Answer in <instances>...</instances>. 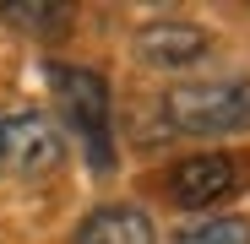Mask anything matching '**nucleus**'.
Returning <instances> with one entry per match:
<instances>
[{"label":"nucleus","instance_id":"6","mask_svg":"<svg viewBox=\"0 0 250 244\" xmlns=\"http://www.w3.org/2000/svg\"><path fill=\"white\" fill-rule=\"evenodd\" d=\"M71 244H158V233H152L147 212L114 201V206H98V212L82 217V228H76Z\"/></svg>","mask_w":250,"mask_h":244},{"label":"nucleus","instance_id":"3","mask_svg":"<svg viewBox=\"0 0 250 244\" xmlns=\"http://www.w3.org/2000/svg\"><path fill=\"white\" fill-rule=\"evenodd\" d=\"M65 163V136L49 114L33 109H0V174L38 179Z\"/></svg>","mask_w":250,"mask_h":244},{"label":"nucleus","instance_id":"1","mask_svg":"<svg viewBox=\"0 0 250 244\" xmlns=\"http://www.w3.org/2000/svg\"><path fill=\"white\" fill-rule=\"evenodd\" d=\"M49 87L60 98V114L71 119V131L87 152L98 174L114 169V103H109V81L87 65H49Z\"/></svg>","mask_w":250,"mask_h":244},{"label":"nucleus","instance_id":"2","mask_svg":"<svg viewBox=\"0 0 250 244\" xmlns=\"http://www.w3.org/2000/svg\"><path fill=\"white\" fill-rule=\"evenodd\" d=\"M158 119L174 136H234L250 131V81H190L169 87L158 103Z\"/></svg>","mask_w":250,"mask_h":244},{"label":"nucleus","instance_id":"5","mask_svg":"<svg viewBox=\"0 0 250 244\" xmlns=\"http://www.w3.org/2000/svg\"><path fill=\"white\" fill-rule=\"evenodd\" d=\"M207 49H212V38H207L196 22H147L136 33V55L147 65H163V71H180V65H196L207 60Z\"/></svg>","mask_w":250,"mask_h":244},{"label":"nucleus","instance_id":"8","mask_svg":"<svg viewBox=\"0 0 250 244\" xmlns=\"http://www.w3.org/2000/svg\"><path fill=\"white\" fill-rule=\"evenodd\" d=\"M174 244H250V223L245 217H201V223L180 228Z\"/></svg>","mask_w":250,"mask_h":244},{"label":"nucleus","instance_id":"7","mask_svg":"<svg viewBox=\"0 0 250 244\" xmlns=\"http://www.w3.org/2000/svg\"><path fill=\"white\" fill-rule=\"evenodd\" d=\"M0 22L22 27L33 38H60V33H71L76 6L71 0H0Z\"/></svg>","mask_w":250,"mask_h":244},{"label":"nucleus","instance_id":"4","mask_svg":"<svg viewBox=\"0 0 250 244\" xmlns=\"http://www.w3.org/2000/svg\"><path fill=\"white\" fill-rule=\"evenodd\" d=\"M245 174H250V163L234 157V152H196V157H180L174 169H169V201L174 206H218V201H229L234 190H245Z\"/></svg>","mask_w":250,"mask_h":244}]
</instances>
